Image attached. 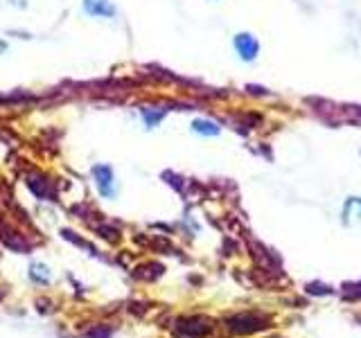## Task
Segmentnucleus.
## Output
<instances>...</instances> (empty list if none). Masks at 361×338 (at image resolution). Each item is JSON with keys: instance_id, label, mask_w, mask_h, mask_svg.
Here are the masks:
<instances>
[{"instance_id": "nucleus-1", "label": "nucleus", "mask_w": 361, "mask_h": 338, "mask_svg": "<svg viewBox=\"0 0 361 338\" xmlns=\"http://www.w3.org/2000/svg\"><path fill=\"white\" fill-rule=\"evenodd\" d=\"M233 48H235L239 61H244V64H253V61L260 57V50H262L257 36L250 32H237L233 36Z\"/></svg>"}, {"instance_id": "nucleus-2", "label": "nucleus", "mask_w": 361, "mask_h": 338, "mask_svg": "<svg viewBox=\"0 0 361 338\" xmlns=\"http://www.w3.org/2000/svg\"><path fill=\"white\" fill-rule=\"evenodd\" d=\"M93 178H95V185L99 190L104 199H113L118 194V188H115V174L108 165H95L93 167Z\"/></svg>"}, {"instance_id": "nucleus-3", "label": "nucleus", "mask_w": 361, "mask_h": 338, "mask_svg": "<svg viewBox=\"0 0 361 338\" xmlns=\"http://www.w3.org/2000/svg\"><path fill=\"white\" fill-rule=\"evenodd\" d=\"M84 12L93 18H115L118 9L111 0H82Z\"/></svg>"}, {"instance_id": "nucleus-4", "label": "nucleus", "mask_w": 361, "mask_h": 338, "mask_svg": "<svg viewBox=\"0 0 361 338\" xmlns=\"http://www.w3.org/2000/svg\"><path fill=\"white\" fill-rule=\"evenodd\" d=\"M190 127H192L194 133H199V136H204V138H215V136H219V133H222V127H219V122L208 120V118H199Z\"/></svg>"}, {"instance_id": "nucleus-5", "label": "nucleus", "mask_w": 361, "mask_h": 338, "mask_svg": "<svg viewBox=\"0 0 361 338\" xmlns=\"http://www.w3.org/2000/svg\"><path fill=\"white\" fill-rule=\"evenodd\" d=\"M140 115H143V122L147 125V129H154L160 125V120H163L167 115V111L165 108H160V111H154V108H140Z\"/></svg>"}, {"instance_id": "nucleus-6", "label": "nucleus", "mask_w": 361, "mask_h": 338, "mask_svg": "<svg viewBox=\"0 0 361 338\" xmlns=\"http://www.w3.org/2000/svg\"><path fill=\"white\" fill-rule=\"evenodd\" d=\"M5 50H7V43L5 41H0V52H5Z\"/></svg>"}]
</instances>
